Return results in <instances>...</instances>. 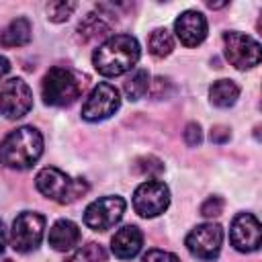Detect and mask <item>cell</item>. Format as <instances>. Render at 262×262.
<instances>
[{
    "mask_svg": "<svg viewBox=\"0 0 262 262\" xmlns=\"http://www.w3.org/2000/svg\"><path fill=\"white\" fill-rule=\"evenodd\" d=\"M135 170L143 176H160L164 172V164L154 156H143L135 160Z\"/></svg>",
    "mask_w": 262,
    "mask_h": 262,
    "instance_id": "obj_23",
    "label": "cell"
},
{
    "mask_svg": "<svg viewBox=\"0 0 262 262\" xmlns=\"http://www.w3.org/2000/svg\"><path fill=\"white\" fill-rule=\"evenodd\" d=\"M0 262H10V260H0Z\"/></svg>",
    "mask_w": 262,
    "mask_h": 262,
    "instance_id": "obj_31",
    "label": "cell"
},
{
    "mask_svg": "<svg viewBox=\"0 0 262 262\" xmlns=\"http://www.w3.org/2000/svg\"><path fill=\"white\" fill-rule=\"evenodd\" d=\"M123 213H125V201L121 196H102L86 207L84 223L94 231H106L121 221Z\"/></svg>",
    "mask_w": 262,
    "mask_h": 262,
    "instance_id": "obj_8",
    "label": "cell"
},
{
    "mask_svg": "<svg viewBox=\"0 0 262 262\" xmlns=\"http://www.w3.org/2000/svg\"><path fill=\"white\" fill-rule=\"evenodd\" d=\"M29 41H31V23L25 16L10 20V25L0 35V43L4 47H23Z\"/></svg>",
    "mask_w": 262,
    "mask_h": 262,
    "instance_id": "obj_16",
    "label": "cell"
},
{
    "mask_svg": "<svg viewBox=\"0 0 262 262\" xmlns=\"http://www.w3.org/2000/svg\"><path fill=\"white\" fill-rule=\"evenodd\" d=\"M76 2H49L47 4V18L53 23H63L72 16V12L76 10Z\"/></svg>",
    "mask_w": 262,
    "mask_h": 262,
    "instance_id": "obj_22",
    "label": "cell"
},
{
    "mask_svg": "<svg viewBox=\"0 0 262 262\" xmlns=\"http://www.w3.org/2000/svg\"><path fill=\"white\" fill-rule=\"evenodd\" d=\"M111 29V23L104 18V14H96V12H90V14H86V18L80 23V27H78V33H80V37L84 39V41H88V39H92V37H98V35H102V33H106Z\"/></svg>",
    "mask_w": 262,
    "mask_h": 262,
    "instance_id": "obj_19",
    "label": "cell"
},
{
    "mask_svg": "<svg viewBox=\"0 0 262 262\" xmlns=\"http://www.w3.org/2000/svg\"><path fill=\"white\" fill-rule=\"evenodd\" d=\"M68 262H106V252L100 244H86L80 250H76Z\"/></svg>",
    "mask_w": 262,
    "mask_h": 262,
    "instance_id": "obj_21",
    "label": "cell"
},
{
    "mask_svg": "<svg viewBox=\"0 0 262 262\" xmlns=\"http://www.w3.org/2000/svg\"><path fill=\"white\" fill-rule=\"evenodd\" d=\"M35 184L43 196H47L59 205L74 203L88 192V184L84 178H72L66 172H61L59 168H43L37 174Z\"/></svg>",
    "mask_w": 262,
    "mask_h": 262,
    "instance_id": "obj_3",
    "label": "cell"
},
{
    "mask_svg": "<svg viewBox=\"0 0 262 262\" xmlns=\"http://www.w3.org/2000/svg\"><path fill=\"white\" fill-rule=\"evenodd\" d=\"M141 246H143V235H141L139 227H135V225H125V227L117 229L111 239V250L121 260H129L133 256H137Z\"/></svg>",
    "mask_w": 262,
    "mask_h": 262,
    "instance_id": "obj_14",
    "label": "cell"
},
{
    "mask_svg": "<svg viewBox=\"0 0 262 262\" xmlns=\"http://www.w3.org/2000/svg\"><path fill=\"white\" fill-rule=\"evenodd\" d=\"M137 59L139 43L131 35H113L92 53V63L96 72L106 78H115L129 72L137 63Z\"/></svg>",
    "mask_w": 262,
    "mask_h": 262,
    "instance_id": "obj_1",
    "label": "cell"
},
{
    "mask_svg": "<svg viewBox=\"0 0 262 262\" xmlns=\"http://www.w3.org/2000/svg\"><path fill=\"white\" fill-rule=\"evenodd\" d=\"M43 154V137L35 127H18L0 143V162L12 170L31 168Z\"/></svg>",
    "mask_w": 262,
    "mask_h": 262,
    "instance_id": "obj_2",
    "label": "cell"
},
{
    "mask_svg": "<svg viewBox=\"0 0 262 262\" xmlns=\"http://www.w3.org/2000/svg\"><path fill=\"white\" fill-rule=\"evenodd\" d=\"M166 86H172L168 78H156V82H154V90H151L154 98H160V92H162Z\"/></svg>",
    "mask_w": 262,
    "mask_h": 262,
    "instance_id": "obj_28",
    "label": "cell"
},
{
    "mask_svg": "<svg viewBox=\"0 0 262 262\" xmlns=\"http://www.w3.org/2000/svg\"><path fill=\"white\" fill-rule=\"evenodd\" d=\"M121 106V98H119V90L106 82L98 84L92 88V92L88 94V98L82 104V117L86 121H102L108 119L111 115H115Z\"/></svg>",
    "mask_w": 262,
    "mask_h": 262,
    "instance_id": "obj_10",
    "label": "cell"
},
{
    "mask_svg": "<svg viewBox=\"0 0 262 262\" xmlns=\"http://www.w3.org/2000/svg\"><path fill=\"white\" fill-rule=\"evenodd\" d=\"M184 141L190 147H194V145H199L203 141V133H201V125L199 123H188L186 125V129H184Z\"/></svg>",
    "mask_w": 262,
    "mask_h": 262,
    "instance_id": "obj_25",
    "label": "cell"
},
{
    "mask_svg": "<svg viewBox=\"0 0 262 262\" xmlns=\"http://www.w3.org/2000/svg\"><path fill=\"white\" fill-rule=\"evenodd\" d=\"M223 45H225V57L237 70H248L260 63V57H262L260 43L252 39L250 35L227 31L223 35Z\"/></svg>",
    "mask_w": 262,
    "mask_h": 262,
    "instance_id": "obj_6",
    "label": "cell"
},
{
    "mask_svg": "<svg viewBox=\"0 0 262 262\" xmlns=\"http://www.w3.org/2000/svg\"><path fill=\"white\" fill-rule=\"evenodd\" d=\"M231 246L237 252H256L262 242V227L260 221L252 213H239L231 221L229 229Z\"/></svg>",
    "mask_w": 262,
    "mask_h": 262,
    "instance_id": "obj_12",
    "label": "cell"
},
{
    "mask_svg": "<svg viewBox=\"0 0 262 262\" xmlns=\"http://www.w3.org/2000/svg\"><path fill=\"white\" fill-rule=\"evenodd\" d=\"M8 72H10V61H8L4 55H0V80L6 78Z\"/></svg>",
    "mask_w": 262,
    "mask_h": 262,
    "instance_id": "obj_29",
    "label": "cell"
},
{
    "mask_svg": "<svg viewBox=\"0 0 262 262\" xmlns=\"http://www.w3.org/2000/svg\"><path fill=\"white\" fill-rule=\"evenodd\" d=\"M223 199L221 196H209L203 205H201V215L203 217H219L223 213Z\"/></svg>",
    "mask_w": 262,
    "mask_h": 262,
    "instance_id": "obj_24",
    "label": "cell"
},
{
    "mask_svg": "<svg viewBox=\"0 0 262 262\" xmlns=\"http://www.w3.org/2000/svg\"><path fill=\"white\" fill-rule=\"evenodd\" d=\"M33 108V92L27 82L12 78L0 88V113L6 119H20Z\"/></svg>",
    "mask_w": 262,
    "mask_h": 262,
    "instance_id": "obj_9",
    "label": "cell"
},
{
    "mask_svg": "<svg viewBox=\"0 0 262 262\" xmlns=\"http://www.w3.org/2000/svg\"><path fill=\"white\" fill-rule=\"evenodd\" d=\"M4 246H6V229H4V225H2V221H0V254H2Z\"/></svg>",
    "mask_w": 262,
    "mask_h": 262,
    "instance_id": "obj_30",
    "label": "cell"
},
{
    "mask_svg": "<svg viewBox=\"0 0 262 262\" xmlns=\"http://www.w3.org/2000/svg\"><path fill=\"white\" fill-rule=\"evenodd\" d=\"M78 242H80V229L74 221L59 219L49 229V246L57 252H70L78 246Z\"/></svg>",
    "mask_w": 262,
    "mask_h": 262,
    "instance_id": "obj_15",
    "label": "cell"
},
{
    "mask_svg": "<svg viewBox=\"0 0 262 262\" xmlns=\"http://www.w3.org/2000/svg\"><path fill=\"white\" fill-rule=\"evenodd\" d=\"M82 86L84 82L74 70L57 66L45 74L41 82V94H43L45 104L49 106H70L80 96Z\"/></svg>",
    "mask_w": 262,
    "mask_h": 262,
    "instance_id": "obj_4",
    "label": "cell"
},
{
    "mask_svg": "<svg viewBox=\"0 0 262 262\" xmlns=\"http://www.w3.org/2000/svg\"><path fill=\"white\" fill-rule=\"evenodd\" d=\"M170 205V190L160 180L141 182L133 192V209L141 217H156Z\"/></svg>",
    "mask_w": 262,
    "mask_h": 262,
    "instance_id": "obj_7",
    "label": "cell"
},
{
    "mask_svg": "<svg viewBox=\"0 0 262 262\" xmlns=\"http://www.w3.org/2000/svg\"><path fill=\"white\" fill-rule=\"evenodd\" d=\"M223 244V229L217 223H203L196 225L186 235V248L199 260H213L219 256Z\"/></svg>",
    "mask_w": 262,
    "mask_h": 262,
    "instance_id": "obj_11",
    "label": "cell"
},
{
    "mask_svg": "<svg viewBox=\"0 0 262 262\" xmlns=\"http://www.w3.org/2000/svg\"><path fill=\"white\" fill-rule=\"evenodd\" d=\"M143 262H180L174 254L170 252H164V250H149L145 256H143Z\"/></svg>",
    "mask_w": 262,
    "mask_h": 262,
    "instance_id": "obj_26",
    "label": "cell"
},
{
    "mask_svg": "<svg viewBox=\"0 0 262 262\" xmlns=\"http://www.w3.org/2000/svg\"><path fill=\"white\" fill-rule=\"evenodd\" d=\"M174 33L186 47H196L207 37V18L199 10H184L174 20Z\"/></svg>",
    "mask_w": 262,
    "mask_h": 262,
    "instance_id": "obj_13",
    "label": "cell"
},
{
    "mask_svg": "<svg viewBox=\"0 0 262 262\" xmlns=\"http://www.w3.org/2000/svg\"><path fill=\"white\" fill-rule=\"evenodd\" d=\"M211 141L213 143H225V141H229V137H231V133H229V127H223V125H215L213 129H211Z\"/></svg>",
    "mask_w": 262,
    "mask_h": 262,
    "instance_id": "obj_27",
    "label": "cell"
},
{
    "mask_svg": "<svg viewBox=\"0 0 262 262\" xmlns=\"http://www.w3.org/2000/svg\"><path fill=\"white\" fill-rule=\"evenodd\" d=\"M237 96H239V86L233 80H217L209 88V100H211V104H215L219 108L233 106Z\"/></svg>",
    "mask_w": 262,
    "mask_h": 262,
    "instance_id": "obj_17",
    "label": "cell"
},
{
    "mask_svg": "<svg viewBox=\"0 0 262 262\" xmlns=\"http://www.w3.org/2000/svg\"><path fill=\"white\" fill-rule=\"evenodd\" d=\"M147 49H149V53L154 57L162 59V57H166V55L172 53V49H174V37L170 35L168 29H156V31H151V35L147 39Z\"/></svg>",
    "mask_w": 262,
    "mask_h": 262,
    "instance_id": "obj_18",
    "label": "cell"
},
{
    "mask_svg": "<svg viewBox=\"0 0 262 262\" xmlns=\"http://www.w3.org/2000/svg\"><path fill=\"white\" fill-rule=\"evenodd\" d=\"M43 229H45V217L35 211H23L10 229V246L20 252H33L43 239Z\"/></svg>",
    "mask_w": 262,
    "mask_h": 262,
    "instance_id": "obj_5",
    "label": "cell"
},
{
    "mask_svg": "<svg viewBox=\"0 0 262 262\" xmlns=\"http://www.w3.org/2000/svg\"><path fill=\"white\" fill-rule=\"evenodd\" d=\"M149 72L147 70H135L127 82H125V94L129 100H139L145 96V92L149 90Z\"/></svg>",
    "mask_w": 262,
    "mask_h": 262,
    "instance_id": "obj_20",
    "label": "cell"
}]
</instances>
